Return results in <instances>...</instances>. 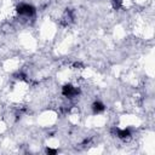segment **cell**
<instances>
[{"mask_svg": "<svg viewBox=\"0 0 155 155\" xmlns=\"http://www.w3.org/2000/svg\"><path fill=\"white\" fill-rule=\"evenodd\" d=\"M16 11L18 15L21 16H25V17H30V16H34L35 15V8L34 6L29 5V4H19L17 7H16Z\"/></svg>", "mask_w": 155, "mask_h": 155, "instance_id": "obj_1", "label": "cell"}, {"mask_svg": "<svg viewBox=\"0 0 155 155\" xmlns=\"http://www.w3.org/2000/svg\"><path fill=\"white\" fill-rule=\"evenodd\" d=\"M79 92H80V90L78 87L70 85V84L64 85L63 88H62V94L64 97H67V98H74V97H76L79 94Z\"/></svg>", "mask_w": 155, "mask_h": 155, "instance_id": "obj_2", "label": "cell"}, {"mask_svg": "<svg viewBox=\"0 0 155 155\" xmlns=\"http://www.w3.org/2000/svg\"><path fill=\"white\" fill-rule=\"evenodd\" d=\"M114 131V133L120 138V139H124V140H126V139H128L130 137H131V131L128 130V128H124V130H120V128H114L113 130Z\"/></svg>", "mask_w": 155, "mask_h": 155, "instance_id": "obj_3", "label": "cell"}, {"mask_svg": "<svg viewBox=\"0 0 155 155\" xmlns=\"http://www.w3.org/2000/svg\"><path fill=\"white\" fill-rule=\"evenodd\" d=\"M73 19H74L73 11H71V10H67V11L63 13V16H62L61 22H62V24L68 25V24H70V23H71V21H73Z\"/></svg>", "mask_w": 155, "mask_h": 155, "instance_id": "obj_4", "label": "cell"}, {"mask_svg": "<svg viewBox=\"0 0 155 155\" xmlns=\"http://www.w3.org/2000/svg\"><path fill=\"white\" fill-rule=\"evenodd\" d=\"M104 109H105V107H104V104L102 102H98L97 101V102H94L92 104V110H93L94 114H99V113L104 111Z\"/></svg>", "mask_w": 155, "mask_h": 155, "instance_id": "obj_5", "label": "cell"}, {"mask_svg": "<svg viewBox=\"0 0 155 155\" xmlns=\"http://www.w3.org/2000/svg\"><path fill=\"white\" fill-rule=\"evenodd\" d=\"M111 5L115 10H119L122 5V0H111Z\"/></svg>", "mask_w": 155, "mask_h": 155, "instance_id": "obj_6", "label": "cell"}, {"mask_svg": "<svg viewBox=\"0 0 155 155\" xmlns=\"http://www.w3.org/2000/svg\"><path fill=\"white\" fill-rule=\"evenodd\" d=\"M46 153H47V154H56V153H57V150H56V149L47 148V149H46Z\"/></svg>", "mask_w": 155, "mask_h": 155, "instance_id": "obj_7", "label": "cell"}]
</instances>
